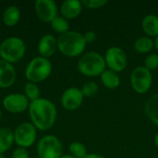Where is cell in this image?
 Returning a JSON list of instances; mask_svg holds the SVG:
<instances>
[{"label":"cell","instance_id":"28","mask_svg":"<svg viewBox=\"0 0 158 158\" xmlns=\"http://www.w3.org/2000/svg\"><path fill=\"white\" fill-rule=\"evenodd\" d=\"M11 158H30V155L27 149L18 147L13 151Z\"/></svg>","mask_w":158,"mask_h":158},{"label":"cell","instance_id":"26","mask_svg":"<svg viewBox=\"0 0 158 158\" xmlns=\"http://www.w3.org/2000/svg\"><path fill=\"white\" fill-rule=\"evenodd\" d=\"M144 68L153 71L158 69V54L151 53L144 59Z\"/></svg>","mask_w":158,"mask_h":158},{"label":"cell","instance_id":"32","mask_svg":"<svg viewBox=\"0 0 158 158\" xmlns=\"http://www.w3.org/2000/svg\"><path fill=\"white\" fill-rule=\"evenodd\" d=\"M155 144H156V146L158 148V133L156 135V137H155Z\"/></svg>","mask_w":158,"mask_h":158},{"label":"cell","instance_id":"23","mask_svg":"<svg viewBox=\"0 0 158 158\" xmlns=\"http://www.w3.org/2000/svg\"><path fill=\"white\" fill-rule=\"evenodd\" d=\"M41 92L36 83L33 82H27L24 86V95L28 98L30 102L36 101L37 99L41 98L40 97Z\"/></svg>","mask_w":158,"mask_h":158},{"label":"cell","instance_id":"7","mask_svg":"<svg viewBox=\"0 0 158 158\" xmlns=\"http://www.w3.org/2000/svg\"><path fill=\"white\" fill-rule=\"evenodd\" d=\"M37 138V129L31 122H23L14 131V143L21 148H29L34 144Z\"/></svg>","mask_w":158,"mask_h":158},{"label":"cell","instance_id":"12","mask_svg":"<svg viewBox=\"0 0 158 158\" xmlns=\"http://www.w3.org/2000/svg\"><path fill=\"white\" fill-rule=\"evenodd\" d=\"M83 98L81 89L77 87H69L62 94L60 101L62 106L66 110L74 111L81 106Z\"/></svg>","mask_w":158,"mask_h":158},{"label":"cell","instance_id":"34","mask_svg":"<svg viewBox=\"0 0 158 158\" xmlns=\"http://www.w3.org/2000/svg\"><path fill=\"white\" fill-rule=\"evenodd\" d=\"M0 158H6V156H5L4 155H1V154H0Z\"/></svg>","mask_w":158,"mask_h":158},{"label":"cell","instance_id":"30","mask_svg":"<svg viewBox=\"0 0 158 158\" xmlns=\"http://www.w3.org/2000/svg\"><path fill=\"white\" fill-rule=\"evenodd\" d=\"M84 158H105L103 156L98 154H88Z\"/></svg>","mask_w":158,"mask_h":158},{"label":"cell","instance_id":"13","mask_svg":"<svg viewBox=\"0 0 158 158\" xmlns=\"http://www.w3.org/2000/svg\"><path fill=\"white\" fill-rule=\"evenodd\" d=\"M57 49V39L51 33H46L41 37L38 43V52L40 56L48 58L52 56Z\"/></svg>","mask_w":158,"mask_h":158},{"label":"cell","instance_id":"5","mask_svg":"<svg viewBox=\"0 0 158 158\" xmlns=\"http://www.w3.org/2000/svg\"><path fill=\"white\" fill-rule=\"evenodd\" d=\"M53 66L48 58L43 56L33 57L25 69V77L30 82L39 83L46 80L52 73Z\"/></svg>","mask_w":158,"mask_h":158},{"label":"cell","instance_id":"8","mask_svg":"<svg viewBox=\"0 0 158 158\" xmlns=\"http://www.w3.org/2000/svg\"><path fill=\"white\" fill-rule=\"evenodd\" d=\"M153 83V76L150 70L143 66L136 67L131 73V84L138 94L147 93Z\"/></svg>","mask_w":158,"mask_h":158},{"label":"cell","instance_id":"9","mask_svg":"<svg viewBox=\"0 0 158 158\" xmlns=\"http://www.w3.org/2000/svg\"><path fill=\"white\" fill-rule=\"evenodd\" d=\"M104 57L106 67L117 73L124 70L128 65V56L126 52L118 46L109 47Z\"/></svg>","mask_w":158,"mask_h":158},{"label":"cell","instance_id":"35","mask_svg":"<svg viewBox=\"0 0 158 158\" xmlns=\"http://www.w3.org/2000/svg\"><path fill=\"white\" fill-rule=\"evenodd\" d=\"M1 117H2V112H1V109H0V120H1Z\"/></svg>","mask_w":158,"mask_h":158},{"label":"cell","instance_id":"20","mask_svg":"<svg viewBox=\"0 0 158 158\" xmlns=\"http://www.w3.org/2000/svg\"><path fill=\"white\" fill-rule=\"evenodd\" d=\"M144 110L147 118L155 125L158 126V94H154L147 100Z\"/></svg>","mask_w":158,"mask_h":158},{"label":"cell","instance_id":"29","mask_svg":"<svg viewBox=\"0 0 158 158\" xmlns=\"http://www.w3.org/2000/svg\"><path fill=\"white\" fill-rule=\"evenodd\" d=\"M84 40L86 42V44L88 43H94L96 39H97V34L95 31H88L83 34Z\"/></svg>","mask_w":158,"mask_h":158},{"label":"cell","instance_id":"11","mask_svg":"<svg viewBox=\"0 0 158 158\" xmlns=\"http://www.w3.org/2000/svg\"><path fill=\"white\" fill-rule=\"evenodd\" d=\"M36 16L43 22H51L57 16V6L53 0H37L34 3Z\"/></svg>","mask_w":158,"mask_h":158},{"label":"cell","instance_id":"19","mask_svg":"<svg viewBox=\"0 0 158 158\" xmlns=\"http://www.w3.org/2000/svg\"><path fill=\"white\" fill-rule=\"evenodd\" d=\"M14 143V131L8 128H0V154L4 155Z\"/></svg>","mask_w":158,"mask_h":158},{"label":"cell","instance_id":"16","mask_svg":"<svg viewBox=\"0 0 158 158\" xmlns=\"http://www.w3.org/2000/svg\"><path fill=\"white\" fill-rule=\"evenodd\" d=\"M142 28L149 37L158 36V16L155 14H148L143 17L142 20Z\"/></svg>","mask_w":158,"mask_h":158},{"label":"cell","instance_id":"36","mask_svg":"<svg viewBox=\"0 0 158 158\" xmlns=\"http://www.w3.org/2000/svg\"><path fill=\"white\" fill-rule=\"evenodd\" d=\"M32 158H41V157H39V156H34V157H32Z\"/></svg>","mask_w":158,"mask_h":158},{"label":"cell","instance_id":"3","mask_svg":"<svg viewBox=\"0 0 158 158\" xmlns=\"http://www.w3.org/2000/svg\"><path fill=\"white\" fill-rule=\"evenodd\" d=\"M105 57L95 51L82 55L78 61V70L86 77H97L106 70Z\"/></svg>","mask_w":158,"mask_h":158},{"label":"cell","instance_id":"15","mask_svg":"<svg viewBox=\"0 0 158 158\" xmlns=\"http://www.w3.org/2000/svg\"><path fill=\"white\" fill-rule=\"evenodd\" d=\"M82 3L79 0H66L60 6L61 16L66 19H73L80 16L82 11Z\"/></svg>","mask_w":158,"mask_h":158},{"label":"cell","instance_id":"6","mask_svg":"<svg viewBox=\"0 0 158 158\" xmlns=\"http://www.w3.org/2000/svg\"><path fill=\"white\" fill-rule=\"evenodd\" d=\"M63 145L54 135H45L37 143V154L41 158H60L63 155Z\"/></svg>","mask_w":158,"mask_h":158},{"label":"cell","instance_id":"37","mask_svg":"<svg viewBox=\"0 0 158 158\" xmlns=\"http://www.w3.org/2000/svg\"><path fill=\"white\" fill-rule=\"evenodd\" d=\"M0 59H1V57H0Z\"/></svg>","mask_w":158,"mask_h":158},{"label":"cell","instance_id":"14","mask_svg":"<svg viewBox=\"0 0 158 158\" xmlns=\"http://www.w3.org/2000/svg\"><path fill=\"white\" fill-rule=\"evenodd\" d=\"M17 72L12 64L0 59V88L11 87L16 81Z\"/></svg>","mask_w":158,"mask_h":158},{"label":"cell","instance_id":"27","mask_svg":"<svg viewBox=\"0 0 158 158\" xmlns=\"http://www.w3.org/2000/svg\"><path fill=\"white\" fill-rule=\"evenodd\" d=\"M82 6L89 9H96L103 7L108 2L106 0H83L81 1Z\"/></svg>","mask_w":158,"mask_h":158},{"label":"cell","instance_id":"25","mask_svg":"<svg viewBox=\"0 0 158 158\" xmlns=\"http://www.w3.org/2000/svg\"><path fill=\"white\" fill-rule=\"evenodd\" d=\"M81 91L83 97H93L98 93L99 87H98V84L96 82L88 81V82H85L81 86Z\"/></svg>","mask_w":158,"mask_h":158},{"label":"cell","instance_id":"1","mask_svg":"<svg viewBox=\"0 0 158 158\" xmlns=\"http://www.w3.org/2000/svg\"><path fill=\"white\" fill-rule=\"evenodd\" d=\"M28 110L31 123L39 131H45L50 130L56 120V107L48 99L39 98L31 102Z\"/></svg>","mask_w":158,"mask_h":158},{"label":"cell","instance_id":"18","mask_svg":"<svg viewBox=\"0 0 158 158\" xmlns=\"http://www.w3.org/2000/svg\"><path fill=\"white\" fill-rule=\"evenodd\" d=\"M100 79H101L103 85L106 88L110 89V90L116 89L120 85L119 75L117 72H115L109 69H106V70L101 74Z\"/></svg>","mask_w":158,"mask_h":158},{"label":"cell","instance_id":"4","mask_svg":"<svg viewBox=\"0 0 158 158\" xmlns=\"http://www.w3.org/2000/svg\"><path fill=\"white\" fill-rule=\"evenodd\" d=\"M26 53V44L22 39L10 36L0 44V57L10 64L20 61Z\"/></svg>","mask_w":158,"mask_h":158},{"label":"cell","instance_id":"22","mask_svg":"<svg viewBox=\"0 0 158 158\" xmlns=\"http://www.w3.org/2000/svg\"><path fill=\"white\" fill-rule=\"evenodd\" d=\"M50 23L53 31H56V33H59L60 35L69 31V23L68 19H66L62 16L57 15Z\"/></svg>","mask_w":158,"mask_h":158},{"label":"cell","instance_id":"33","mask_svg":"<svg viewBox=\"0 0 158 158\" xmlns=\"http://www.w3.org/2000/svg\"><path fill=\"white\" fill-rule=\"evenodd\" d=\"M60 158H76V157L72 156L71 155H64V156H62Z\"/></svg>","mask_w":158,"mask_h":158},{"label":"cell","instance_id":"10","mask_svg":"<svg viewBox=\"0 0 158 158\" xmlns=\"http://www.w3.org/2000/svg\"><path fill=\"white\" fill-rule=\"evenodd\" d=\"M3 107L6 112L11 114H19L29 108L30 101L24 94H9L2 101Z\"/></svg>","mask_w":158,"mask_h":158},{"label":"cell","instance_id":"21","mask_svg":"<svg viewBox=\"0 0 158 158\" xmlns=\"http://www.w3.org/2000/svg\"><path fill=\"white\" fill-rule=\"evenodd\" d=\"M133 46L137 53L146 54L155 47V41L149 36H142L136 39Z\"/></svg>","mask_w":158,"mask_h":158},{"label":"cell","instance_id":"31","mask_svg":"<svg viewBox=\"0 0 158 158\" xmlns=\"http://www.w3.org/2000/svg\"><path fill=\"white\" fill-rule=\"evenodd\" d=\"M155 47H156V49L158 51V36L156 37V40H155Z\"/></svg>","mask_w":158,"mask_h":158},{"label":"cell","instance_id":"24","mask_svg":"<svg viewBox=\"0 0 158 158\" xmlns=\"http://www.w3.org/2000/svg\"><path fill=\"white\" fill-rule=\"evenodd\" d=\"M69 152L72 156L76 158H84L87 154V149L85 145L80 142H73L69 144Z\"/></svg>","mask_w":158,"mask_h":158},{"label":"cell","instance_id":"17","mask_svg":"<svg viewBox=\"0 0 158 158\" xmlns=\"http://www.w3.org/2000/svg\"><path fill=\"white\" fill-rule=\"evenodd\" d=\"M21 17L20 10L16 6H7L3 13L2 19L6 26L7 27H13L18 24Z\"/></svg>","mask_w":158,"mask_h":158},{"label":"cell","instance_id":"2","mask_svg":"<svg viewBox=\"0 0 158 158\" xmlns=\"http://www.w3.org/2000/svg\"><path fill=\"white\" fill-rule=\"evenodd\" d=\"M83 34L76 31H69L57 38V49L66 56L75 57L81 55L86 48Z\"/></svg>","mask_w":158,"mask_h":158}]
</instances>
